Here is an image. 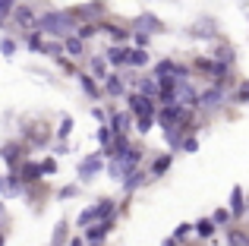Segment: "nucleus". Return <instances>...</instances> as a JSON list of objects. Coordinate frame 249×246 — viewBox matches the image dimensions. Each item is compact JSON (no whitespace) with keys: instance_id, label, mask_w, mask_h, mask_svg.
I'll list each match as a JSON object with an SVG mask.
<instances>
[{"instance_id":"cd10ccee","label":"nucleus","mask_w":249,"mask_h":246,"mask_svg":"<svg viewBox=\"0 0 249 246\" xmlns=\"http://www.w3.org/2000/svg\"><path fill=\"white\" fill-rule=\"evenodd\" d=\"M129 67H136V70L148 67V51L145 48H129Z\"/></svg>"},{"instance_id":"473e14b6","label":"nucleus","mask_w":249,"mask_h":246,"mask_svg":"<svg viewBox=\"0 0 249 246\" xmlns=\"http://www.w3.org/2000/svg\"><path fill=\"white\" fill-rule=\"evenodd\" d=\"M212 221L218 224V228H231L233 215H231V211H227V209H214V211H212Z\"/></svg>"},{"instance_id":"f704fd0d","label":"nucleus","mask_w":249,"mask_h":246,"mask_svg":"<svg viewBox=\"0 0 249 246\" xmlns=\"http://www.w3.org/2000/svg\"><path fill=\"white\" fill-rule=\"evenodd\" d=\"M196 148H199V136H196V133H186V139H183L180 152H196Z\"/></svg>"},{"instance_id":"f3484780","label":"nucleus","mask_w":249,"mask_h":246,"mask_svg":"<svg viewBox=\"0 0 249 246\" xmlns=\"http://www.w3.org/2000/svg\"><path fill=\"white\" fill-rule=\"evenodd\" d=\"M101 92L107 95V98H120V95H126V82H123V76L120 73H107Z\"/></svg>"},{"instance_id":"4c0bfd02","label":"nucleus","mask_w":249,"mask_h":246,"mask_svg":"<svg viewBox=\"0 0 249 246\" xmlns=\"http://www.w3.org/2000/svg\"><path fill=\"white\" fill-rule=\"evenodd\" d=\"M13 10H16V0H0V16L3 19H10Z\"/></svg>"},{"instance_id":"2eb2a0df","label":"nucleus","mask_w":249,"mask_h":246,"mask_svg":"<svg viewBox=\"0 0 249 246\" xmlns=\"http://www.w3.org/2000/svg\"><path fill=\"white\" fill-rule=\"evenodd\" d=\"M136 92L142 95V98H152V101H161V86L155 76H142V79H136Z\"/></svg>"},{"instance_id":"dca6fc26","label":"nucleus","mask_w":249,"mask_h":246,"mask_svg":"<svg viewBox=\"0 0 249 246\" xmlns=\"http://www.w3.org/2000/svg\"><path fill=\"white\" fill-rule=\"evenodd\" d=\"M133 32H145V35H158V32H164V22H161V19L155 16V13H145V16H139V19H136Z\"/></svg>"},{"instance_id":"f03ea898","label":"nucleus","mask_w":249,"mask_h":246,"mask_svg":"<svg viewBox=\"0 0 249 246\" xmlns=\"http://www.w3.org/2000/svg\"><path fill=\"white\" fill-rule=\"evenodd\" d=\"M0 158H3L6 171L16 174L19 164H22V161H29V148H25L22 139H10V142H3V145H0Z\"/></svg>"},{"instance_id":"0eeeda50","label":"nucleus","mask_w":249,"mask_h":246,"mask_svg":"<svg viewBox=\"0 0 249 246\" xmlns=\"http://www.w3.org/2000/svg\"><path fill=\"white\" fill-rule=\"evenodd\" d=\"M104 158H107L104 152H95V155H85V158L79 161V180H82V183H89V180L95 177V174H101Z\"/></svg>"},{"instance_id":"7ed1b4c3","label":"nucleus","mask_w":249,"mask_h":246,"mask_svg":"<svg viewBox=\"0 0 249 246\" xmlns=\"http://www.w3.org/2000/svg\"><path fill=\"white\" fill-rule=\"evenodd\" d=\"M22 142L25 148H44L51 142V126L44 120H25V129H22Z\"/></svg>"},{"instance_id":"ddd939ff","label":"nucleus","mask_w":249,"mask_h":246,"mask_svg":"<svg viewBox=\"0 0 249 246\" xmlns=\"http://www.w3.org/2000/svg\"><path fill=\"white\" fill-rule=\"evenodd\" d=\"M101 32L110 35L114 44H123V48H126V41L133 38V29H126V25H120V22H101Z\"/></svg>"},{"instance_id":"a211bd4d","label":"nucleus","mask_w":249,"mask_h":246,"mask_svg":"<svg viewBox=\"0 0 249 246\" xmlns=\"http://www.w3.org/2000/svg\"><path fill=\"white\" fill-rule=\"evenodd\" d=\"M170 164H174V155H170V152L167 155H155V161L148 164V177H152V180H161L170 171Z\"/></svg>"},{"instance_id":"a878e982","label":"nucleus","mask_w":249,"mask_h":246,"mask_svg":"<svg viewBox=\"0 0 249 246\" xmlns=\"http://www.w3.org/2000/svg\"><path fill=\"white\" fill-rule=\"evenodd\" d=\"M145 177H148L145 171H136V174H129V177L123 180V193H126V196H129V193H136L142 183H145Z\"/></svg>"},{"instance_id":"e433bc0d","label":"nucleus","mask_w":249,"mask_h":246,"mask_svg":"<svg viewBox=\"0 0 249 246\" xmlns=\"http://www.w3.org/2000/svg\"><path fill=\"white\" fill-rule=\"evenodd\" d=\"M41 174H44V177L57 174V161H54V158H41Z\"/></svg>"},{"instance_id":"393cba45","label":"nucleus","mask_w":249,"mask_h":246,"mask_svg":"<svg viewBox=\"0 0 249 246\" xmlns=\"http://www.w3.org/2000/svg\"><path fill=\"white\" fill-rule=\"evenodd\" d=\"M67 240H70V221L60 218L54 228V237H51V246H67Z\"/></svg>"},{"instance_id":"1a4fd4ad","label":"nucleus","mask_w":249,"mask_h":246,"mask_svg":"<svg viewBox=\"0 0 249 246\" xmlns=\"http://www.w3.org/2000/svg\"><path fill=\"white\" fill-rule=\"evenodd\" d=\"M13 22H16L22 32H35L38 29V13L32 10V6H25V3H16V10H13Z\"/></svg>"},{"instance_id":"4468645a","label":"nucleus","mask_w":249,"mask_h":246,"mask_svg":"<svg viewBox=\"0 0 249 246\" xmlns=\"http://www.w3.org/2000/svg\"><path fill=\"white\" fill-rule=\"evenodd\" d=\"M104 60H107V67H114V70L129 67V48H123V44H110L107 54H104Z\"/></svg>"},{"instance_id":"79ce46f5","label":"nucleus","mask_w":249,"mask_h":246,"mask_svg":"<svg viewBox=\"0 0 249 246\" xmlns=\"http://www.w3.org/2000/svg\"><path fill=\"white\" fill-rule=\"evenodd\" d=\"M136 129H139V133H148V129H152V120H139V123H136Z\"/></svg>"},{"instance_id":"9d476101","label":"nucleus","mask_w":249,"mask_h":246,"mask_svg":"<svg viewBox=\"0 0 249 246\" xmlns=\"http://www.w3.org/2000/svg\"><path fill=\"white\" fill-rule=\"evenodd\" d=\"M227 98V88L224 86H212L205 88V92H199V111H214V107H221V101Z\"/></svg>"},{"instance_id":"58836bf2","label":"nucleus","mask_w":249,"mask_h":246,"mask_svg":"<svg viewBox=\"0 0 249 246\" xmlns=\"http://www.w3.org/2000/svg\"><path fill=\"white\" fill-rule=\"evenodd\" d=\"M73 196H79V186H63V190H57V199H73Z\"/></svg>"},{"instance_id":"49530a36","label":"nucleus","mask_w":249,"mask_h":246,"mask_svg":"<svg viewBox=\"0 0 249 246\" xmlns=\"http://www.w3.org/2000/svg\"><path fill=\"white\" fill-rule=\"evenodd\" d=\"M246 211H249V199H246Z\"/></svg>"},{"instance_id":"5701e85b","label":"nucleus","mask_w":249,"mask_h":246,"mask_svg":"<svg viewBox=\"0 0 249 246\" xmlns=\"http://www.w3.org/2000/svg\"><path fill=\"white\" fill-rule=\"evenodd\" d=\"M79 86H82V92L89 95V98H101V86H98V79L95 76H89V73H79Z\"/></svg>"},{"instance_id":"4be33fe9","label":"nucleus","mask_w":249,"mask_h":246,"mask_svg":"<svg viewBox=\"0 0 249 246\" xmlns=\"http://www.w3.org/2000/svg\"><path fill=\"white\" fill-rule=\"evenodd\" d=\"M224 240H227V246H249V230L240 228V224H231L224 230Z\"/></svg>"},{"instance_id":"20e7f679","label":"nucleus","mask_w":249,"mask_h":246,"mask_svg":"<svg viewBox=\"0 0 249 246\" xmlns=\"http://www.w3.org/2000/svg\"><path fill=\"white\" fill-rule=\"evenodd\" d=\"M70 13H73V19L79 25H85V22L101 25V19L107 16V3H104V0H95V3H82V6H76V10H70Z\"/></svg>"},{"instance_id":"c756f323","label":"nucleus","mask_w":249,"mask_h":246,"mask_svg":"<svg viewBox=\"0 0 249 246\" xmlns=\"http://www.w3.org/2000/svg\"><path fill=\"white\" fill-rule=\"evenodd\" d=\"M170 237H174V240L177 243H186L189 240V237H193V224H189V221H183V224H177V228H174V234H170Z\"/></svg>"},{"instance_id":"39448f33","label":"nucleus","mask_w":249,"mask_h":246,"mask_svg":"<svg viewBox=\"0 0 249 246\" xmlns=\"http://www.w3.org/2000/svg\"><path fill=\"white\" fill-rule=\"evenodd\" d=\"M158 101H152V98H142L139 92H133L129 95V114H133V120L139 123V120H152L155 123V117H158Z\"/></svg>"},{"instance_id":"aec40b11","label":"nucleus","mask_w":249,"mask_h":246,"mask_svg":"<svg viewBox=\"0 0 249 246\" xmlns=\"http://www.w3.org/2000/svg\"><path fill=\"white\" fill-rule=\"evenodd\" d=\"M193 230H196V237H199L202 243H208V240H214V234H218V224H214L212 218H199V221L193 224Z\"/></svg>"},{"instance_id":"6ab92c4d","label":"nucleus","mask_w":249,"mask_h":246,"mask_svg":"<svg viewBox=\"0 0 249 246\" xmlns=\"http://www.w3.org/2000/svg\"><path fill=\"white\" fill-rule=\"evenodd\" d=\"M212 60H214V63H221V67H231V70H233V63H237V51H233L227 41H221L218 48H214Z\"/></svg>"},{"instance_id":"412c9836","label":"nucleus","mask_w":249,"mask_h":246,"mask_svg":"<svg viewBox=\"0 0 249 246\" xmlns=\"http://www.w3.org/2000/svg\"><path fill=\"white\" fill-rule=\"evenodd\" d=\"M231 215H233V224L240 221V218L246 215V196H243V186H233L231 190Z\"/></svg>"},{"instance_id":"f8f14e48","label":"nucleus","mask_w":249,"mask_h":246,"mask_svg":"<svg viewBox=\"0 0 249 246\" xmlns=\"http://www.w3.org/2000/svg\"><path fill=\"white\" fill-rule=\"evenodd\" d=\"M218 22H214L212 16H202V19H196L193 25H189V32L186 35H193V38H218Z\"/></svg>"},{"instance_id":"c9c22d12","label":"nucleus","mask_w":249,"mask_h":246,"mask_svg":"<svg viewBox=\"0 0 249 246\" xmlns=\"http://www.w3.org/2000/svg\"><path fill=\"white\" fill-rule=\"evenodd\" d=\"M0 54L13 57V54H16V41H13V38H0Z\"/></svg>"},{"instance_id":"423d86ee","label":"nucleus","mask_w":249,"mask_h":246,"mask_svg":"<svg viewBox=\"0 0 249 246\" xmlns=\"http://www.w3.org/2000/svg\"><path fill=\"white\" fill-rule=\"evenodd\" d=\"M110 230H114V221H98V224H91V228H85L82 240H85V246H104L107 237H110Z\"/></svg>"},{"instance_id":"c85d7f7f","label":"nucleus","mask_w":249,"mask_h":246,"mask_svg":"<svg viewBox=\"0 0 249 246\" xmlns=\"http://www.w3.org/2000/svg\"><path fill=\"white\" fill-rule=\"evenodd\" d=\"M25 48L41 54V51H44V35H41L38 29H35V32H25Z\"/></svg>"},{"instance_id":"a19ab883","label":"nucleus","mask_w":249,"mask_h":246,"mask_svg":"<svg viewBox=\"0 0 249 246\" xmlns=\"http://www.w3.org/2000/svg\"><path fill=\"white\" fill-rule=\"evenodd\" d=\"M91 117H95V120H101V126H104V123H107V114H104L101 107H91Z\"/></svg>"},{"instance_id":"72a5a7b5","label":"nucleus","mask_w":249,"mask_h":246,"mask_svg":"<svg viewBox=\"0 0 249 246\" xmlns=\"http://www.w3.org/2000/svg\"><path fill=\"white\" fill-rule=\"evenodd\" d=\"M70 133H73V117H63L54 136H57V139H60V142H67V139H70Z\"/></svg>"},{"instance_id":"f257e3e1","label":"nucleus","mask_w":249,"mask_h":246,"mask_svg":"<svg viewBox=\"0 0 249 246\" xmlns=\"http://www.w3.org/2000/svg\"><path fill=\"white\" fill-rule=\"evenodd\" d=\"M76 29H79V22L73 19L70 10H48L44 16H38V32L57 38V41H60V38L67 41L70 35H76Z\"/></svg>"},{"instance_id":"7c9ffc66","label":"nucleus","mask_w":249,"mask_h":246,"mask_svg":"<svg viewBox=\"0 0 249 246\" xmlns=\"http://www.w3.org/2000/svg\"><path fill=\"white\" fill-rule=\"evenodd\" d=\"M95 35H101V25H95V22H85L76 29V38H82V41H89V38H95Z\"/></svg>"},{"instance_id":"bb28decb","label":"nucleus","mask_w":249,"mask_h":246,"mask_svg":"<svg viewBox=\"0 0 249 246\" xmlns=\"http://www.w3.org/2000/svg\"><path fill=\"white\" fill-rule=\"evenodd\" d=\"M63 51H67L70 57H82L85 54V41H82V38H76V35H70L67 41H63Z\"/></svg>"},{"instance_id":"9b49d317","label":"nucleus","mask_w":249,"mask_h":246,"mask_svg":"<svg viewBox=\"0 0 249 246\" xmlns=\"http://www.w3.org/2000/svg\"><path fill=\"white\" fill-rule=\"evenodd\" d=\"M25 193V186H22V180H19V174H0V196L3 199H16V196H22Z\"/></svg>"},{"instance_id":"c03bdc74","label":"nucleus","mask_w":249,"mask_h":246,"mask_svg":"<svg viewBox=\"0 0 249 246\" xmlns=\"http://www.w3.org/2000/svg\"><path fill=\"white\" fill-rule=\"evenodd\" d=\"M0 246H6V230H3V224H0Z\"/></svg>"},{"instance_id":"37998d69","label":"nucleus","mask_w":249,"mask_h":246,"mask_svg":"<svg viewBox=\"0 0 249 246\" xmlns=\"http://www.w3.org/2000/svg\"><path fill=\"white\" fill-rule=\"evenodd\" d=\"M70 246H85V240H82V237H73V240H70Z\"/></svg>"},{"instance_id":"a18cd8bd","label":"nucleus","mask_w":249,"mask_h":246,"mask_svg":"<svg viewBox=\"0 0 249 246\" xmlns=\"http://www.w3.org/2000/svg\"><path fill=\"white\" fill-rule=\"evenodd\" d=\"M161 246H180V243H177V240H174V237H167V240H164V243H161Z\"/></svg>"},{"instance_id":"ea45409f","label":"nucleus","mask_w":249,"mask_h":246,"mask_svg":"<svg viewBox=\"0 0 249 246\" xmlns=\"http://www.w3.org/2000/svg\"><path fill=\"white\" fill-rule=\"evenodd\" d=\"M237 101H243V105L249 101V82H243V86L237 88Z\"/></svg>"},{"instance_id":"6e6552de","label":"nucleus","mask_w":249,"mask_h":246,"mask_svg":"<svg viewBox=\"0 0 249 246\" xmlns=\"http://www.w3.org/2000/svg\"><path fill=\"white\" fill-rule=\"evenodd\" d=\"M16 174H19V180H22V186H35V183H41V180H44V174H41V161H35V158L22 161Z\"/></svg>"},{"instance_id":"b1692460","label":"nucleus","mask_w":249,"mask_h":246,"mask_svg":"<svg viewBox=\"0 0 249 246\" xmlns=\"http://www.w3.org/2000/svg\"><path fill=\"white\" fill-rule=\"evenodd\" d=\"M89 76H95L98 82L107 79V60L104 57H89Z\"/></svg>"},{"instance_id":"2f4dec72","label":"nucleus","mask_w":249,"mask_h":246,"mask_svg":"<svg viewBox=\"0 0 249 246\" xmlns=\"http://www.w3.org/2000/svg\"><path fill=\"white\" fill-rule=\"evenodd\" d=\"M44 57H54V60H60L67 51H63V41H44V51H41Z\"/></svg>"}]
</instances>
